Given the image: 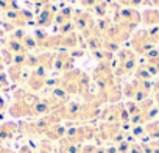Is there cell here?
<instances>
[{
	"mask_svg": "<svg viewBox=\"0 0 159 153\" xmlns=\"http://www.w3.org/2000/svg\"><path fill=\"white\" fill-rule=\"evenodd\" d=\"M17 131V125L13 122H5L0 125V142L3 141H10Z\"/></svg>",
	"mask_w": 159,
	"mask_h": 153,
	"instance_id": "1",
	"label": "cell"
},
{
	"mask_svg": "<svg viewBox=\"0 0 159 153\" xmlns=\"http://www.w3.org/2000/svg\"><path fill=\"white\" fill-rule=\"evenodd\" d=\"M50 139H59V137H62L64 134H66V128L64 127H59V125H53V127H50L48 128V131L45 133Z\"/></svg>",
	"mask_w": 159,
	"mask_h": 153,
	"instance_id": "2",
	"label": "cell"
},
{
	"mask_svg": "<svg viewBox=\"0 0 159 153\" xmlns=\"http://www.w3.org/2000/svg\"><path fill=\"white\" fill-rule=\"evenodd\" d=\"M147 133L151 137H159V122H153L147 127Z\"/></svg>",
	"mask_w": 159,
	"mask_h": 153,
	"instance_id": "3",
	"label": "cell"
},
{
	"mask_svg": "<svg viewBox=\"0 0 159 153\" xmlns=\"http://www.w3.org/2000/svg\"><path fill=\"white\" fill-rule=\"evenodd\" d=\"M8 49L11 52H22L24 50V45L19 42V41H10L8 42Z\"/></svg>",
	"mask_w": 159,
	"mask_h": 153,
	"instance_id": "4",
	"label": "cell"
},
{
	"mask_svg": "<svg viewBox=\"0 0 159 153\" xmlns=\"http://www.w3.org/2000/svg\"><path fill=\"white\" fill-rule=\"evenodd\" d=\"M129 147H131V144H128L126 141H123V142H120V145L117 147V153H128V151H129Z\"/></svg>",
	"mask_w": 159,
	"mask_h": 153,
	"instance_id": "5",
	"label": "cell"
},
{
	"mask_svg": "<svg viewBox=\"0 0 159 153\" xmlns=\"http://www.w3.org/2000/svg\"><path fill=\"white\" fill-rule=\"evenodd\" d=\"M128 153H143V148H142V145L134 144V145L129 147V151H128Z\"/></svg>",
	"mask_w": 159,
	"mask_h": 153,
	"instance_id": "6",
	"label": "cell"
},
{
	"mask_svg": "<svg viewBox=\"0 0 159 153\" xmlns=\"http://www.w3.org/2000/svg\"><path fill=\"white\" fill-rule=\"evenodd\" d=\"M143 131H145V130H143L140 125H136V127L133 128V134H134V136H140V134H143Z\"/></svg>",
	"mask_w": 159,
	"mask_h": 153,
	"instance_id": "7",
	"label": "cell"
},
{
	"mask_svg": "<svg viewBox=\"0 0 159 153\" xmlns=\"http://www.w3.org/2000/svg\"><path fill=\"white\" fill-rule=\"evenodd\" d=\"M19 153H31V150H30V147H27V145H25V147H22V148H20V151H19Z\"/></svg>",
	"mask_w": 159,
	"mask_h": 153,
	"instance_id": "8",
	"label": "cell"
},
{
	"mask_svg": "<svg viewBox=\"0 0 159 153\" xmlns=\"http://www.w3.org/2000/svg\"><path fill=\"white\" fill-rule=\"evenodd\" d=\"M41 153H52V151H50V148L45 147V144H44V145L41 147Z\"/></svg>",
	"mask_w": 159,
	"mask_h": 153,
	"instance_id": "9",
	"label": "cell"
},
{
	"mask_svg": "<svg viewBox=\"0 0 159 153\" xmlns=\"http://www.w3.org/2000/svg\"><path fill=\"white\" fill-rule=\"evenodd\" d=\"M3 69V66H2V61H0V70H2Z\"/></svg>",
	"mask_w": 159,
	"mask_h": 153,
	"instance_id": "10",
	"label": "cell"
}]
</instances>
